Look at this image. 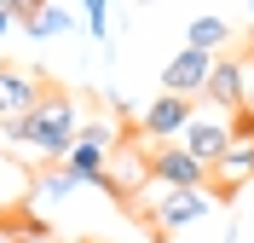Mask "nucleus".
Listing matches in <instances>:
<instances>
[{"label":"nucleus","mask_w":254,"mask_h":243,"mask_svg":"<svg viewBox=\"0 0 254 243\" xmlns=\"http://www.w3.org/2000/svg\"><path fill=\"white\" fill-rule=\"evenodd\" d=\"M75 128H81L75 98L58 93V87H47V93L35 98L29 116L0 122V145H23V151H35V157H47V162H64L69 145H75Z\"/></svg>","instance_id":"f257e3e1"},{"label":"nucleus","mask_w":254,"mask_h":243,"mask_svg":"<svg viewBox=\"0 0 254 243\" xmlns=\"http://www.w3.org/2000/svg\"><path fill=\"white\" fill-rule=\"evenodd\" d=\"M139 209L150 214V226L162 232V238H174V232H185V226H196L202 214H214V191H190V185H144L139 191Z\"/></svg>","instance_id":"f03ea898"},{"label":"nucleus","mask_w":254,"mask_h":243,"mask_svg":"<svg viewBox=\"0 0 254 243\" xmlns=\"http://www.w3.org/2000/svg\"><path fill=\"white\" fill-rule=\"evenodd\" d=\"M144 185H150V157L139 151V139H127L122 151L110 145V157H104V191L116 203H139Z\"/></svg>","instance_id":"7ed1b4c3"},{"label":"nucleus","mask_w":254,"mask_h":243,"mask_svg":"<svg viewBox=\"0 0 254 243\" xmlns=\"http://www.w3.org/2000/svg\"><path fill=\"white\" fill-rule=\"evenodd\" d=\"M174 145H179V151H190L196 162H208V168H214V162H220V151L231 145L225 110H196V104H190V122L179 128V139H174Z\"/></svg>","instance_id":"20e7f679"},{"label":"nucleus","mask_w":254,"mask_h":243,"mask_svg":"<svg viewBox=\"0 0 254 243\" xmlns=\"http://www.w3.org/2000/svg\"><path fill=\"white\" fill-rule=\"evenodd\" d=\"M47 87H52L47 70H35V64H0V122L29 116V110H35V98L47 93Z\"/></svg>","instance_id":"39448f33"},{"label":"nucleus","mask_w":254,"mask_h":243,"mask_svg":"<svg viewBox=\"0 0 254 243\" xmlns=\"http://www.w3.org/2000/svg\"><path fill=\"white\" fill-rule=\"evenodd\" d=\"M208 70H214V52H196V47H185V52H174L168 58V70H162V93H174V98H202V81H208Z\"/></svg>","instance_id":"423d86ee"},{"label":"nucleus","mask_w":254,"mask_h":243,"mask_svg":"<svg viewBox=\"0 0 254 243\" xmlns=\"http://www.w3.org/2000/svg\"><path fill=\"white\" fill-rule=\"evenodd\" d=\"M150 179H156V185H190V191L214 185V179H208V162H196L179 145H156L150 151Z\"/></svg>","instance_id":"0eeeda50"},{"label":"nucleus","mask_w":254,"mask_h":243,"mask_svg":"<svg viewBox=\"0 0 254 243\" xmlns=\"http://www.w3.org/2000/svg\"><path fill=\"white\" fill-rule=\"evenodd\" d=\"M185 122H190V98L162 93V98H150V104H144V116H139V133H144V139H156V145H174Z\"/></svg>","instance_id":"6e6552de"},{"label":"nucleus","mask_w":254,"mask_h":243,"mask_svg":"<svg viewBox=\"0 0 254 243\" xmlns=\"http://www.w3.org/2000/svg\"><path fill=\"white\" fill-rule=\"evenodd\" d=\"M202 104L208 110H243V64H237V52H225V58H214V70H208L202 81Z\"/></svg>","instance_id":"1a4fd4ad"},{"label":"nucleus","mask_w":254,"mask_h":243,"mask_svg":"<svg viewBox=\"0 0 254 243\" xmlns=\"http://www.w3.org/2000/svg\"><path fill=\"white\" fill-rule=\"evenodd\" d=\"M104 157H110L104 145H69L64 168H69V179H75V185H104Z\"/></svg>","instance_id":"9d476101"},{"label":"nucleus","mask_w":254,"mask_h":243,"mask_svg":"<svg viewBox=\"0 0 254 243\" xmlns=\"http://www.w3.org/2000/svg\"><path fill=\"white\" fill-rule=\"evenodd\" d=\"M185 47H196V52H225V47H231V23H225V17H190Z\"/></svg>","instance_id":"9b49d317"},{"label":"nucleus","mask_w":254,"mask_h":243,"mask_svg":"<svg viewBox=\"0 0 254 243\" xmlns=\"http://www.w3.org/2000/svg\"><path fill=\"white\" fill-rule=\"evenodd\" d=\"M69 191H81V185L69 179V168H64V162H52V168H41V174H35V197H52V203H58V197H69Z\"/></svg>","instance_id":"f8f14e48"},{"label":"nucleus","mask_w":254,"mask_h":243,"mask_svg":"<svg viewBox=\"0 0 254 243\" xmlns=\"http://www.w3.org/2000/svg\"><path fill=\"white\" fill-rule=\"evenodd\" d=\"M23 29H29V35H41V41H52V35H64V29H69V12H64V6H41V12L23 23Z\"/></svg>","instance_id":"ddd939ff"},{"label":"nucleus","mask_w":254,"mask_h":243,"mask_svg":"<svg viewBox=\"0 0 254 243\" xmlns=\"http://www.w3.org/2000/svg\"><path fill=\"white\" fill-rule=\"evenodd\" d=\"M75 145H104V151H110L116 145V128H110V122H81V128H75Z\"/></svg>","instance_id":"4468645a"},{"label":"nucleus","mask_w":254,"mask_h":243,"mask_svg":"<svg viewBox=\"0 0 254 243\" xmlns=\"http://www.w3.org/2000/svg\"><path fill=\"white\" fill-rule=\"evenodd\" d=\"M87 23H93L98 47H104V35H110V6H104V0H87Z\"/></svg>","instance_id":"2eb2a0df"},{"label":"nucleus","mask_w":254,"mask_h":243,"mask_svg":"<svg viewBox=\"0 0 254 243\" xmlns=\"http://www.w3.org/2000/svg\"><path fill=\"white\" fill-rule=\"evenodd\" d=\"M225 128H231V139H249V145H254V110H231Z\"/></svg>","instance_id":"dca6fc26"},{"label":"nucleus","mask_w":254,"mask_h":243,"mask_svg":"<svg viewBox=\"0 0 254 243\" xmlns=\"http://www.w3.org/2000/svg\"><path fill=\"white\" fill-rule=\"evenodd\" d=\"M41 6H47V0H6V12H12V23H17V29H23V23L41 12Z\"/></svg>","instance_id":"f3484780"},{"label":"nucleus","mask_w":254,"mask_h":243,"mask_svg":"<svg viewBox=\"0 0 254 243\" xmlns=\"http://www.w3.org/2000/svg\"><path fill=\"white\" fill-rule=\"evenodd\" d=\"M237 64H243V110H254V52L237 58Z\"/></svg>","instance_id":"a211bd4d"},{"label":"nucleus","mask_w":254,"mask_h":243,"mask_svg":"<svg viewBox=\"0 0 254 243\" xmlns=\"http://www.w3.org/2000/svg\"><path fill=\"white\" fill-rule=\"evenodd\" d=\"M17 23H12V12H6V6H0V41H6V35H12Z\"/></svg>","instance_id":"6ab92c4d"},{"label":"nucleus","mask_w":254,"mask_h":243,"mask_svg":"<svg viewBox=\"0 0 254 243\" xmlns=\"http://www.w3.org/2000/svg\"><path fill=\"white\" fill-rule=\"evenodd\" d=\"M0 168H12V162H6V145H0Z\"/></svg>","instance_id":"aec40b11"},{"label":"nucleus","mask_w":254,"mask_h":243,"mask_svg":"<svg viewBox=\"0 0 254 243\" xmlns=\"http://www.w3.org/2000/svg\"><path fill=\"white\" fill-rule=\"evenodd\" d=\"M6 243H35V238H6Z\"/></svg>","instance_id":"412c9836"},{"label":"nucleus","mask_w":254,"mask_h":243,"mask_svg":"<svg viewBox=\"0 0 254 243\" xmlns=\"http://www.w3.org/2000/svg\"><path fill=\"white\" fill-rule=\"evenodd\" d=\"M0 6H6V0H0Z\"/></svg>","instance_id":"4be33fe9"},{"label":"nucleus","mask_w":254,"mask_h":243,"mask_svg":"<svg viewBox=\"0 0 254 243\" xmlns=\"http://www.w3.org/2000/svg\"><path fill=\"white\" fill-rule=\"evenodd\" d=\"M0 243H6V238H0Z\"/></svg>","instance_id":"5701e85b"}]
</instances>
